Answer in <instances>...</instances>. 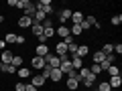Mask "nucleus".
I'll use <instances>...</instances> for the list:
<instances>
[{"label":"nucleus","instance_id":"1","mask_svg":"<svg viewBox=\"0 0 122 91\" xmlns=\"http://www.w3.org/2000/svg\"><path fill=\"white\" fill-rule=\"evenodd\" d=\"M59 61H61V65H59V71L63 75H69V71H73V67H71V63H69V57H59Z\"/></svg>","mask_w":122,"mask_h":91},{"label":"nucleus","instance_id":"2","mask_svg":"<svg viewBox=\"0 0 122 91\" xmlns=\"http://www.w3.org/2000/svg\"><path fill=\"white\" fill-rule=\"evenodd\" d=\"M37 10H41V12L45 14H51L53 12V6H51V0H41V2H37Z\"/></svg>","mask_w":122,"mask_h":91},{"label":"nucleus","instance_id":"3","mask_svg":"<svg viewBox=\"0 0 122 91\" xmlns=\"http://www.w3.org/2000/svg\"><path fill=\"white\" fill-rule=\"evenodd\" d=\"M12 57H14V53H10V51H2L0 53V63H2V65H10V63H12Z\"/></svg>","mask_w":122,"mask_h":91},{"label":"nucleus","instance_id":"4","mask_svg":"<svg viewBox=\"0 0 122 91\" xmlns=\"http://www.w3.org/2000/svg\"><path fill=\"white\" fill-rule=\"evenodd\" d=\"M30 65H33V69H37V71H41V69H43V67H45V59H43V57H33V61H30Z\"/></svg>","mask_w":122,"mask_h":91},{"label":"nucleus","instance_id":"5","mask_svg":"<svg viewBox=\"0 0 122 91\" xmlns=\"http://www.w3.org/2000/svg\"><path fill=\"white\" fill-rule=\"evenodd\" d=\"M55 35H57V36H61V39L65 41L67 36H71V32H69V28H67L65 24H61L59 28H55Z\"/></svg>","mask_w":122,"mask_h":91},{"label":"nucleus","instance_id":"6","mask_svg":"<svg viewBox=\"0 0 122 91\" xmlns=\"http://www.w3.org/2000/svg\"><path fill=\"white\" fill-rule=\"evenodd\" d=\"M16 24L20 26V28H30V26H33V18H29V16H25V14H22V16L18 18Z\"/></svg>","mask_w":122,"mask_h":91},{"label":"nucleus","instance_id":"7","mask_svg":"<svg viewBox=\"0 0 122 91\" xmlns=\"http://www.w3.org/2000/svg\"><path fill=\"white\" fill-rule=\"evenodd\" d=\"M55 55H59V57H65V55H69V53H67V45L63 43V41L55 45Z\"/></svg>","mask_w":122,"mask_h":91},{"label":"nucleus","instance_id":"8","mask_svg":"<svg viewBox=\"0 0 122 91\" xmlns=\"http://www.w3.org/2000/svg\"><path fill=\"white\" fill-rule=\"evenodd\" d=\"M96 16H86V18H83V22H81V24H79V26H81V30H87V28H90V26H94V24H96Z\"/></svg>","mask_w":122,"mask_h":91},{"label":"nucleus","instance_id":"9","mask_svg":"<svg viewBox=\"0 0 122 91\" xmlns=\"http://www.w3.org/2000/svg\"><path fill=\"white\" fill-rule=\"evenodd\" d=\"M81 81L86 83V87H94V85H96V81H98V77H96V75H94V73H87L86 77L81 79Z\"/></svg>","mask_w":122,"mask_h":91},{"label":"nucleus","instance_id":"10","mask_svg":"<svg viewBox=\"0 0 122 91\" xmlns=\"http://www.w3.org/2000/svg\"><path fill=\"white\" fill-rule=\"evenodd\" d=\"M69 63H71V67H73L75 71H79V69L83 67V59H79V57H75V55H71Z\"/></svg>","mask_w":122,"mask_h":91},{"label":"nucleus","instance_id":"11","mask_svg":"<svg viewBox=\"0 0 122 91\" xmlns=\"http://www.w3.org/2000/svg\"><path fill=\"white\" fill-rule=\"evenodd\" d=\"M30 85H33V87H37V89H39V87H43V85H45V79L41 77L39 73H37V75H33V79H30Z\"/></svg>","mask_w":122,"mask_h":91},{"label":"nucleus","instance_id":"12","mask_svg":"<svg viewBox=\"0 0 122 91\" xmlns=\"http://www.w3.org/2000/svg\"><path fill=\"white\" fill-rule=\"evenodd\" d=\"M35 53H37V57H47L51 51H49L47 45H37V51H35Z\"/></svg>","mask_w":122,"mask_h":91},{"label":"nucleus","instance_id":"13","mask_svg":"<svg viewBox=\"0 0 122 91\" xmlns=\"http://www.w3.org/2000/svg\"><path fill=\"white\" fill-rule=\"evenodd\" d=\"M49 79H51L53 83H57V81H61V79H63V73H61L59 69H51V75H49Z\"/></svg>","mask_w":122,"mask_h":91},{"label":"nucleus","instance_id":"14","mask_svg":"<svg viewBox=\"0 0 122 91\" xmlns=\"http://www.w3.org/2000/svg\"><path fill=\"white\" fill-rule=\"evenodd\" d=\"M86 55H90V49H87V45H79V47H77V53H75V57L83 59Z\"/></svg>","mask_w":122,"mask_h":91},{"label":"nucleus","instance_id":"15","mask_svg":"<svg viewBox=\"0 0 122 91\" xmlns=\"http://www.w3.org/2000/svg\"><path fill=\"white\" fill-rule=\"evenodd\" d=\"M69 18H71V10H69V8H63V10L59 12V22H67Z\"/></svg>","mask_w":122,"mask_h":91},{"label":"nucleus","instance_id":"16","mask_svg":"<svg viewBox=\"0 0 122 91\" xmlns=\"http://www.w3.org/2000/svg\"><path fill=\"white\" fill-rule=\"evenodd\" d=\"M30 30H33V35L39 39L41 35H43V24H39V22H33V26H30Z\"/></svg>","mask_w":122,"mask_h":91},{"label":"nucleus","instance_id":"17","mask_svg":"<svg viewBox=\"0 0 122 91\" xmlns=\"http://www.w3.org/2000/svg\"><path fill=\"white\" fill-rule=\"evenodd\" d=\"M104 59H106V55H104V53H102V51H96V53H94V55H92V61H94L96 65H100V63H102V61H104Z\"/></svg>","mask_w":122,"mask_h":91},{"label":"nucleus","instance_id":"18","mask_svg":"<svg viewBox=\"0 0 122 91\" xmlns=\"http://www.w3.org/2000/svg\"><path fill=\"white\" fill-rule=\"evenodd\" d=\"M45 20H47V14L41 12V10H37L35 16H33V22H39V24H41V22H45Z\"/></svg>","mask_w":122,"mask_h":91},{"label":"nucleus","instance_id":"19","mask_svg":"<svg viewBox=\"0 0 122 91\" xmlns=\"http://www.w3.org/2000/svg\"><path fill=\"white\" fill-rule=\"evenodd\" d=\"M108 85H110V89H114V87H120V85H122V77H120V75H118V77H110Z\"/></svg>","mask_w":122,"mask_h":91},{"label":"nucleus","instance_id":"20","mask_svg":"<svg viewBox=\"0 0 122 91\" xmlns=\"http://www.w3.org/2000/svg\"><path fill=\"white\" fill-rule=\"evenodd\" d=\"M71 22H73V24H81L83 22V14L81 12H71Z\"/></svg>","mask_w":122,"mask_h":91},{"label":"nucleus","instance_id":"21","mask_svg":"<svg viewBox=\"0 0 122 91\" xmlns=\"http://www.w3.org/2000/svg\"><path fill=\"white\" fill-rule=\"evenodd\" d=\"M67 87H69L71 91H75L79 87V79H73V77H67Z\"/></svg>","mask_w":122,"mask_h":91},{"label":"nucleus","instance_id":"22","mask_svg":"<svg viewBox=\"0 0 122 91\" xmlns=\"http://www.w3.org/2000/svg\"><path fill=\"white\" fill-rule=\"evenodd\" d=\"M53 35H55V28H53V26H43V36H45V39H51V36Z\"/></svg>","mask_w":122,"mask_h":91},{"label":"nucleus","instance_id":"23","mask_svg":"<svg viewBox=\"0 0 122 91\" xmlns=\"http://www.w3.org/2000/svg\"><path fill=\"white\" fill-rule=\"evenodd\" d=\"M10 65H12L14 69H20V67H22V57H20V55H14V57H12V63H10Z\"/></svg>","mask_w":122,"mask_h":91},{"label":"nucleus","instance_id":"24","mask_svg":"<svg viewBox=\"0 0 122 91\" xmlns=\"http://www.w3.org/2000/svg\"><path fill=\"white\" fill-rule=\"evenodd\" d=\"M16 73H18V77H20V79L30 77V69H26V67H20V69H16Z\"/></svg>","mask_w":122,"mask_h":91},{"label":"nucleus","instance_id":"25","mask_svg":"<svg viewBox=\"0 0 122 91\" xmlns=\"http://www.w3.org/2000/svg\"><path fill=\"white\" fill-rule=\"evenodd\" d=\"M69 32H71V35H73V36H79V35H81V32H83V30H81V26H79V24H71Z\"/></svg>","mask_w":122,"mask_h":91},{"label":"nucleus","instance_id":"26","mask_svg":"<svg viewBox=\"0 0 122 91\" xmlns=\"http://www.w3.org/2000/svg\"><path fill=\"white\" fill-rule=\"evenodd\" d=\"M65 45H67V53H71V55H75V53H77V47H79L77 43H73V41H71V43H65Z\"/></svg>","mask_w":122,"mask_h":91},{"label":"nucleus","instance_id":"27","mask_svg":"<svg viewBox=\"0 0 122 91\" xmlns=\"http://www.w3.org/2000/svg\"><path fill=\"white\" fill-rule=\"evenodd\" d=\"M16 6H18V8H22V10H26L29 6H33V2H30V0H18Z\"/></svg>","mask_w":122,"mask_h":91},{"label":"nucleus","instance_id":"28","mask_svg":"<svg viewBox=\"0 0 122 91\" xmlns=\"http://www.w3.org/2000/svg\"><path fill=\"white\" fill-rule=\"evenodd\" d=\"M35 12H37V6L33 4V6H29V8L25 10V16H29V18H33V16H35Z\"/></svg>","mask_w":122,"mask_h":91},{"label":"nucleus","instance_id":"29","mask_svg":"<svg viewBox=\"0 0 122 91\" xmlns=\"http://www.w3.org/2000/svg\"><path fill=\"white\" fill-rule=\"evenodd\" d=\"M106 73H110V77H118V75H120V71H118V67H116V65H112L108 71H106Z\"/></svg>","mask_w":122,"mask_h":91},{"label":"nucleus","instance_id":"30","mask_svg":"<svg viewBox=\"0 0 122 91\" xmlns=\"http://www.w3.org/2000/svg\"><path fill=\"white\" fill-rule=\"evenodd\" d=\"M90 73H94L98 77V75H102V69H100V65H96V63H94V65L90 67Z\"/></svg>","mask_w":122,"mask_h":91},{"label":"nucleus","instance_id":"31","mask_svg":"<svg viewBox=\"0 0 122 91\" xmlns=\"http://www.w3.org/2000/svg\"><path fill=\"white\" fill-rule=\"evenodd\" d=\"M96 89H98V91H112V89H110V85H108V81H102Z\"/></svg>","mask_w":122,"mask_h":91},{"label":"nucleus","instance_id":"32","mask_svg":"<svg viewBox=\"0 0 122 91\" xmlns=\"http://www.w3.org/2000/svg\"><path fill=\"white\" fill-rule=\"evenodd\" d=\"M4 43H16V35H14V32H8V35L4 36Z\"/></svg>","mask_w":122,"mask_h":91},{"label":"nucleus","instance_id":"33","mask_svg":"<svg viewBox=\"0 0 122 91\" xmlns=\"http://www.w3.org/2000/svg\"><path fill=\"white\" fill-rule=\"evenodd\" d=\"M102 53H104V55H112L114 53V45H104V51Z\"/></svg>","mask_w":122,"mask_h":91},{"label":"nucleus","instance_id":"34","mask_svg":"<svg viewBox=\"0 0 122 91\" xmlns=\"http://www.w3.org/2000/svg\"><path fill=\"white\" fill-rule=\"evenodd\" d=\"M2 71H4V73H16V69H14L12 65H2Z\"/></svg>","mask_w":122,"mask_h":91},{"label":"nucleus","instance_id":"35","mask_svg":"<svg viewBox=\"0 0 122 91\" xmlns=\"http://www.w3.org/2000/svg\"><path fill=\"white\" fill-rule=\"evenodd\" d=\"M120 22H122V14H116V16H112V24H114V26H118Z\"/></svg>","mask_w":122,"mask_h":91},{"label":"nucleus","instance_id":"36","mask_svg":"<svg viewBox=\"0 0 122 91\" xmlns=\"http://www.w3.org/2000/svg\"><path fill=\"white\" fill-rule=\"evenodd\" d=\"M25 83H16V85H14V91H25Z\"/></svg>","mask_w":122,"mask_h":91},{"label":"nucleus","instance_id":"37","mask_svg":"<svg viewBox=\"0 0 122 91\" xmlns=\"http://www.w3.org/2000/svg\"><path fill=\"white\" fill-rule=\"evenodd\" d=\"M114 53H116V55H120V53H122V45H120V43L114 45Z\"/></svg>","mask_w":122,"mask_h":91},{"label":"nucleus","instance_id":"38","mask_svg":"<svg viewBox=\"0 0 122 91\" xmlns=\"http://www.w3.org/2000/svg\"><path fill=\"white\" fill-rule=\"evenodd\" d=\"M16 43L22 45V43H25V36H22V35H16Z\"/></svg>","mask_w":122,"mask_h":91},{"label":"nucleus","instance_id":"39","mask_svg":"<svg viewBox=\"0 0 122 91\" xmlns=\"http://www.w3.org/2000/svg\"><path fill=\"white\" fill-rule=\"evenodd\" d=\"M25 91H37V87H33V85H26V87H25Z\"/></svg>","mask_w":122,"mask_h":91},{"label":"nucleus","instance_id":"40","mask_svg":"<svg viewBox=\"0 0 122 91\" xmlns=\"http://www.w3.org/2000/svg\"><path fill=\"white\" fill-rule=\"evenodd\" d=\"M0 71H2V63H0Z\"/></svg>","mask_w":122,"mask_h":91}]
</instances>
